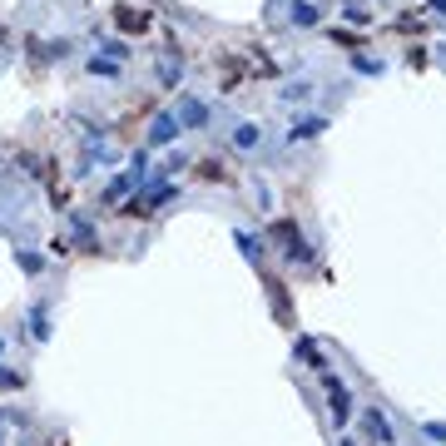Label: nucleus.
I'll return each mask as SVG.
<instances>
[{
  "label": "nucleus",
  "instance_id": "obj_1",
  "mask_svg": "<svg viewBox=\"0 0 446 446\" xmlns=\"http://www.w3.org/2000/svg\"><path fill=\"white\" fill-rule=\"evenodd\" d=\"M114 20H119V30H149V15H139L134 5H119Z\"/></svg>",
  "mask_w": 446,
  "mask_h": 446
},
{
  "label": "nucleus",
  "instance_id": "obj_2",
  "mask_svg": "<svg viewBox=\"0 0 446 446\" xmlns=\"http://www.w3.org/2000/svg\"><path fill=\"white\" fill-rule=\"evenodd\" d=\"M199 179H233V174H228L223 164H214V159H204V164H199Z\"/></svg>",
  "mask_w": 446,
  "mask_h": 446
}]
</instances>
